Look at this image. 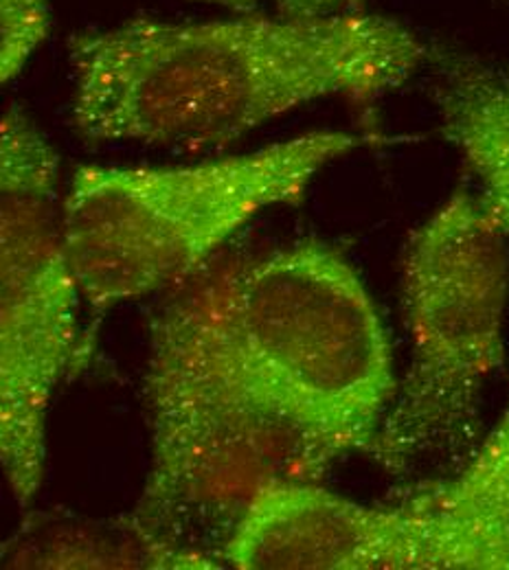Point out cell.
<instances>
[{
  "label": "cell",
  "instance_id": "cell-1",
  "mask_svg": "<svg viewBox=\"0 0 509 570\" xmlns=\"http://www.w3.org/2000/svg\"><path fill=\"white\" fill-rule=\"evenodd\" d=\"M395 382L380 312L336 248L305 239L203 271L151 325L133 511L189 544L198 529L224 535L264 483L321 481L366 454Z\"/></svg>",
  "mask_w": 509,
  "mask_h": 570
},
{
  "label": "cell",
  "instance_id": "cell-2",
  "mask_svg": "<svg viewBox=\"0 0 509 570\" xmlns=\"http://www.w3.org/2000/svg\"><path fill=\"white\" fill-rule=\"evenodd\" d=\"M427 58L409 27L366 11L135 18L71 38V115L92 141L203 149L321 99H373Z\"/></svg>",
  "mask_w": 509,
  "mask_h": 570
},
{
  "label": "cell",
  "instance_id": "cell-3",
  "mask_svg": "<svg viewBox=\"0 0 509 570\" xmlns=\"http://www.w3.org/2000/svg\"><path fill=\"white\" fill-rule=\"evenodd\" d=\"M359 142L321 130L187 165L75 169L65 235L84 303L108 312L189 284L244 226L298 205Z\"/></svg>",
  "mask_w": 509,
  "mask_h": 570
},
{
  "label": "cell",
  "instance_id": "cell-4",
  "mask_svg": "<svg viewBox=\"0 0 509 570\" xmlns=\"http://www.w3.org/2000/svg\"><path fill=\"white\" fill-rule=\"evenodd\" d=\"M218 558L235 570H509V404L450 474L393 502L307 479L264 483Z\"/></svg>",
  "mask_w": 509,
  "mask_h": 570
},
{
  "label": "cell",
  "instance_id": "cell-5",
  "mask_svg": "<svg viewBox=\"0 0 509 570\" xmlns=\"http://www.w3.org/2000/svg\"><path fill=\"white\" fill-rule=\"evenodd\" d=\"M402 289L409 368L366 450L391 476L472 450L506 360L509 242L474 191L452 194L411 235Z\"/></svg>",
  "mask_w": 509,
  "mask_h": 570
},
{
  "label": "cell",
  "instance_id": "cell-6",
  "mask_svg": "<svg viewBox=\"0 0 509 570\" xmlns=\"http://www.w3.org/2000/svg\"><path fill=\"white\" fill-rule=\"evenodd\" d=\"M60 156L20 106L0 115V476L40 497L53 402L79 354L84 296L65 235Z\"/></svg>",
  "mask_w": 509,
  "mask_h": 570
},
{
  "label": "cell",
  "instance_id": "cell-7",
  "mask_svg": "<svg viewBox=\"0 0 509 570\" xmlns=\"http://www.w3.org/2000/svg\"><path fill=\"white\" fill-rule=\"evenodd\" d=\"M0 569H222L218 558L144 522L117 518L31 513L0 538Z\"/></svg>",
  "mask_w": 509,
  "mask_h": 570
},
{
  "label": "cell",
  "instance_id": "cell-8",
  "mask_svg": "<svg viewBox=\"0 0 509 570\" xmlns=\"http://www.w3.org/2000/svg\"><path fill=\"white\" fill-rule=\"evenodd\" d=\"M439 128L509 242V58L450 53L433 72Z\"/></svg>",
  "mask_w": 509,
  "mask_h": 570
},
{
  "label": "cell",
  "instance_id": "cell-9",
  "mask_svg": "<svg viewBox=\"0 0 509 570\" xmlns=\"http://www.w3.org/2000/svg\"><path fill=\"white\" fill-rule=\"evenodd\" d=\"M49 33V0H0V86L25 71Z\"/></svg>",
  "mask_w": 509,
  "mask_h": 570
},
{
  "label": "cell",
  "instance_id": "cell-10",
  "mask_svg": "<svg viewBox=\"0 0 509 570\" xmlns=\"http://www.w3.org/2000/svg\"><path fill=\"white\" fill-rule=\"evenodd\" d=\"M231 9H251L262 2H273L282 16H327L348 11L345 0H207Z\"/></svg>",
  "mask_w": 509,
  "mask_h": 570
},
{
  "label": "cell",
  "instance_id": "cell-11",
  "mask_svg": "<svg viewBox=\"0 0 509 570\" xmlns=\"http://www.w3.org/2000/svg\"><path fill=\"white\" fill-rule=\"evenodd\" d=\"M348 11H364V0H345Z\"/></svg>",
  "mask_w": 509,
  "mask_h": 570
}]
</instances>
